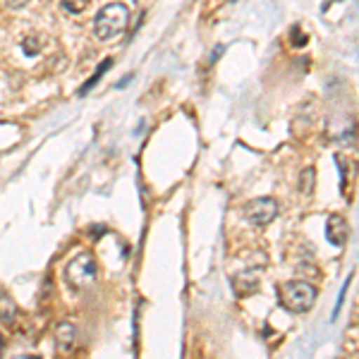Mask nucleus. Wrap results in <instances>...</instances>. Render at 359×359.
Listing matches in <instances>:
<instances>
[{"mask_svg":"<svg viewBox=\"0 0 359 359\" xmlns=\"http://www.w3.org/2000/svg\"><path fill=\"white\" fill-rule=\"evenodd\" d=\"M130 22V8L123 3H111L106 8H101V13L94 20V34L101 41H111V39L120 36L127 29Z\"/></svg>","mask_w":359,"mask_h":359,"instance_id":"obj_1","label":"nucleus"},{"mask_svg":"<svg viewBox=\"0 0 359 359\" xmlns=\"http://www.w3.org/2000/svg\"><path fill=\"white\" fill-rule=\"evenodd\" d=\"M280 302L292 314H306L316 302V287L306 280H290L283 285Z\"/></svg>","mask_w":359,"mask_h":359,"instance_id":"obj_2","label":"nucleus"},{"mask_svg":"<svg viewBox=\"0 0 359 359\" xmlns=\"http://www.w3.org/2000/svg\"><path fill=\"white\" fill-rule=\"evenodd\" d=\"M65 278L72 287L77 290H84L89 287L91 283H96L98 278V266H96V259L91 254H77L72 262L67 264L65 269Z\"/></svg>","mask_w":359,"mask_h":359,"instance_id":"obj_3","label":"nucleus"},{"mask_svg":"<svg viewBox=\"0 0 359 359\" xmlns=\"http://www.w3.org/2000/svg\"><path fill=\"white\" fill-rule=\"evenodd\" d=\"M245 216L254 225H269L278 216V201L271 196H262V199H254L245 206Z\"/></svg>","mask_w":359,"mask_h":359,"instance_id":"obj_4","label":"nucleus"},{"mask_svg":"<svg viewBox=\"0 0 359 359\" xmlns=\"http://www.w3.org/2000/svg\"><path fill=\"white\" fill-rule=\"evenodd\" d=\"M347 235H350V225H347V221L343 216H338V213H333L331 218H328L326 223V237L328 242L335 247H343L347 242Z\"/></svg>","mask_w":359,"mask_h":359,"instance_id":"obj_5","label":"nucleus"},{"mask_svg":"<svg viewBox=\"0 0 359 359\" xmlns=\"http://www.w3.org/2000/svg\"><path fill=\"white\" fill-rule=\"evenodd\" d=\"M17 318V304L5 290H0V323L5 326H13Z\"/></svg>","mask_w":359,"mask_h":359,"instance_id":"obj_6","label":"nucleus"},{"mask_svg":"<svg viewBox=\"0 0 359 359\" xmlns=\"http://www.w3.org/2000/svg\"><path fill=\"white\" fill-rule=\"evenodd\" d=\"M74 338H77V328H74L72 323H60V326H57L55 343H57V347H60V350H65V352L72 350Z\"/></svg>","mask_w":359,"mask_h":359,"instance_id":"obj_7","label":"nucleus"},{"mask_svg":"<svg viewBox=\"0 0 359 359\" xmlns=\"http://www.w3.org/2000/svg\"><path fill=\"white\" fill-rule=\"evenodd\" d=\"M111 65H113V60H106V62H103V65L98 67L94 74H91V79H89V82H86V84L82 86V89H79V94H86V91H89L91 86H94V84L98 82V79L103 77V72H106V69H111Z\"/></svg>","mask_w":359,"mask_h":359,"instance_id":"obj_8","label":"nucleus"},{"mask_svg":"<svg viewBox=\"0 0 359 359\" xmlns=\"http://www.w3.org/2000/svg\"><path fill=\"white\" fill-rule=\"evenodd\" d=\"M311 187H314V170H311V168H306V170L302 172V192L309 194Z\"/></svg>","mask_w":359,"mask_h":359,"instance_id":"obj_9","label":"nucleus"},{"mask_svg":"<svg viewBox=\"0 0 359 359\" xmlns=\"http://www.w3.org/2000/svg\"><path fill=\"white\" fill-rule=\"evenodd\" d=\"M62 8L69 10V13H82L86 8V3H79V0H67V3H62Z\"/></svg>","mask_w":359,"mask_h":359,"instance_id":"obj_10","label":"nucleus"},{"mask_svg":"<svg viewBox=\"0 0 359 359\" xmlns=\"http://www.w3.org/2000/svg\"><path fill=\"white\" fill-rule=\"evenodd\" d=\"M34 41H36V39H29V41L25 43V46H27V53H29V55L39 53V43H34Z\"/></svg>","mask_w":359,"mask_h":359,"instance_id":"obj_11","label":"nucleus"},{"mask_svg":"<svg viewBox=\"0 0 359 359\" xmlns=\"http://www.w3.org/2000/svg\"><path fill=\"white\" fill-rule=\"evenodd\" d=\"M3 347H5V340H3V335H0V355H3Z\"/></svg>","mask_w":359,"mask_h":359,"instance_id":"obj_12","label":"nucleus"}]
</instances>
